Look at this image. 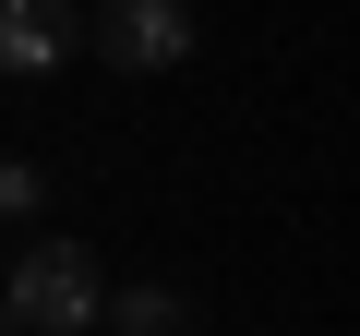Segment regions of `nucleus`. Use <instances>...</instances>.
Returning <instances> with one entry per match:
<instances>
[{
  "label": "nucleus",
  "mask_w": 360,
  "mask_h": 336,
  "mask_svg": "<svg viewBox=\"0 0 360 336\" xmlns=\"http://www.w3.org/2000/svg\"><path fill=\"white\" fill-rule=\"evenodd\" d=\"M0 312H13L25 336H84V324H96V264H84L72 240H37V252L13 264V288H0Z\"/></svg>",
  "instance_id": "nucleus-1"
},
{
  "label": "nucleus",
  "mask_w": 360,
  "mask_h": 336,
  "mask_svg": "<svg viewBox=\"0 0 360 336\" xmlns=\"http://www.w3.org/2000/svg\"><path fill=\"white\" fill-rule=\"evenodd\" d=\"M96 49H108L120 72H168V60H193V0H108Z\"/></svg>",
  "instance_id": "nucleus-2"
},
{
  "label": "nucleus",
  "mask_w": 360,
  "mask_h": 336,
  "mask_svg": "<svg viewBox=\"0 0 360 336\" xmlns=\"http://www.w3.org/2000/svg\"><path fill=\"white\" fill-rule=\"evenodd\" d=\"M84 37H72V0H0V72H60Z\"/></svg>",
  "instance_id": "nucleus-3"
},
{
  "label": "nucleus",
  "mask_w": 360,
  "mask_h": 336,
  "mask_svg": "<svg viewBox=\"0 0 360 336\" xmlns=\"http://www.w3.org/2000/svg\"><path fill=\"white\" fill-rule=\"evenodd\" d=\"M108 324H120V336H193V300H180V288H120Z\"/></svg>",
  "instance_id": "nucleus-4"
},
{
  "label": "nucleus",
  "mask_w": 360,
  "mask_h": 336,
  "mask_svg": "<svg viewBox=\"0 0 360 336\" xmlns=\"http://www.w3.org/2000/svg\"><path fill=\"white\" fill-rule=\"evenodd\" d=\"M37 205H49V181H37L25 156H0V217H37Z\"/></svg>",
  "instance_id": "nucleus-5"
}]
</instances>
